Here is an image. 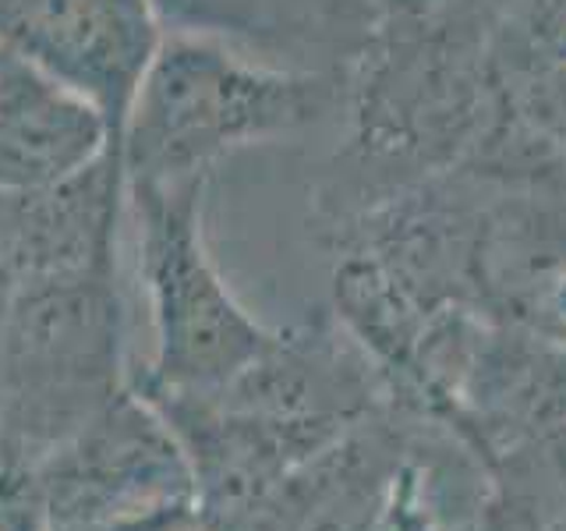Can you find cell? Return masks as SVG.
I'll return each instance as SVG.
<instances>
[{
    "mask_svg": "<svg viewBox=\"0 0 566 531\" xmlns=\"http://www.w3.org/2000/svg\"><path fill=\"white\" fill-rule=\"evenodd\" d=\"M159 40L153 0H0V43L93 100L117 149Z\"/></svg>",
    "mask_w": 566,
    "mask_h": 531,
    "instance_id": "obj_5",
    "label": "cell"
},
{
    "mask_svg": "<svg viewBox=\"0 0 566 531\" xmlns=\"http://www.w3.org/2000/svg\"><path fill=\"white\" fill-rule=\"evenodd\" d=\"M510 100L566 167V67H503Z\"/></svg>",
    "mask_w": 566,
    "mask_h": 531,
    "instance_id": "obj_8",
    "label": "cell"
},
{
    "mask_svg": "<svg viewBox=\"0 0 566 531\" xmlns=\"http://www.w3.org/2000/svg\"><path fill=\"white\" fill-rule=\"evenodd\" d=\"M344 75L252 58L223 40L164 32L120 128L124 185L209 181L227 156L340 117Z\"/></svg>",
    "mask_w": 566,
    "mask_h": 531,
    "instance_id": "obj_1",
    "label": "cell"
},
{
    "mask_svg": "<svg viewBox=\"0 0 566 531\" xmlns=\"http://www.w3.org/2000/svg\"><path fill=\"white\" fill-rule=\"evenodd\" d=\"M46 531L195 507L188 457L164 415L128 386L35 468Z\"/></svg>",
    "mask_w": 566,
    "mask_h": 531,
    "instance_id": "obj_4",
    "label": "cell"
},
{
    "mask_svg": "<svg viewBox=\"0 0 566 531\" xmlns=\"http://www.w3.org/2000/svg\"><path fill=\"white\" fill-rule=\"evenodd\" d=\"M124 336L117 259L14 294L0 323V465L35 471L132 386Z\"/></svg>",
    "mask_w": 566,
    "mask_h": 531,
    "instance_id": "obj_2",
    "label": "cell"
},
{
    "mask_svg": "<svg viewBox=\"0 0 566 531\" xmlns=\"http://www.w3.org/2000/svg\"><path fill=\"white\" fill-rule=\"evenodd\" d=\"M206 185H124L153 319V358L142 372H132L138 394L212 389L259 358L273 336L230 291L209 252L202 227Z\"/></svg>",
    "mask_w": 566,
    "mask_h": 531,
    "instance_id": "obj_3",
    "label": "cell"
},
{
    "mask_svg": "<svg viewBox=\"0 0 566 531\" xmlns=\"http://www.w3.org/2000/svg\"><path fill=\"white\" fill-rule=\"evenodd\" d=\"M114 149L93 100L0 43V188L61 185Z\"/></svg>",
    "mask_w": 566,
    "mask_h": 531,
    "instance_id": "obj_7",
    "label": "cell"
},
{
    "mask_svg": "<svg viewBox=\"0 0 566 531\" xmlns=\"http://www.w3.org/2000/svg\"><path fill=\"white\" fill-rule=\"evenodd\" d=\"M164 32L223 40L252 58L344 75L365 46L376 0H153Z\"/></svg>",
    "mask_w": 566,
    "mask_h": 531,
    "instance_id": "obj_6",
    "label": "cell"
}]
</instances>
